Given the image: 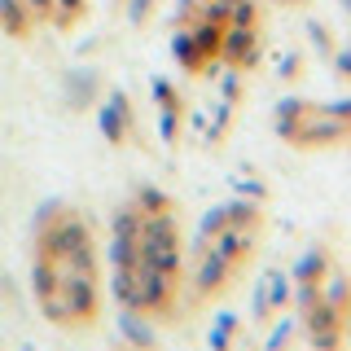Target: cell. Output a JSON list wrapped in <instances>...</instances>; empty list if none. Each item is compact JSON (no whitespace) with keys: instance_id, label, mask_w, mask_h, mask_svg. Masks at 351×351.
I'll list each match as a JSON object with an SVG mask.
<instances>
[{"instance_id":"obj_1","label":"cell","mask_w":351,"mask_h":351,"mask_svg":"<svg viewBox=\"0 0 351 351\" xmlns=\"http://www.w3.org/2000/svg\"><path fill=\"white\" fill-rule=\"evenodd\" d=\"M114 285L136 316H171L184 290L176 206L162 193H136L114 224Z\"/></svg>"},{"instance_id":"obj_2","label":"cell","mask_w":351,"mask_h":351,"mask_svg":"<svg viewBox=\"0 0 351 351\" xmlns=\"http://www.w3.org/2000/svg\"><path fill=\"white\" fill-rule=\"evenodd\" d=\"M36 299L53 325L84 329L101 312V263L97 233L71 206H49L36 224Z\"/></svg>"},{"instance_id":"obj_3","label":"cell","mask_w":351,"mask_h":351,"mask_svg":"<svg viewBox=\"0 0 351 351\" xmlns=\"http://www.w3.org/2000/svg\"><path fill=\"white\" fill-rule=\"evenodd\" d=\"M259 228H263V215L255 206H219L215 215H206L202 233L193 241V268H189V277H184L193 303L215 299V294L237 277L241 263L255 250Z\"/></svg>"}]
</instances>
